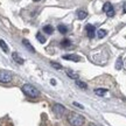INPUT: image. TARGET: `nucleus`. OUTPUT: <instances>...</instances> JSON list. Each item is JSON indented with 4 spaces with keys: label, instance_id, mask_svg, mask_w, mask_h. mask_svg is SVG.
<instances>
[{
    "label": "nucleus",
    "instance_id": "obj_1",
    "mask_svg": "<svg viewBox=\"0 0 126 126\" xmlns=\"http://www.w3.org/2000/svg\"><path fill=\"white\" fill-rule=\"evenodd\" d=\"M68 122L71 126H82L85 122V119H84L83 116L78 114V113L71 112L68 116Z\"/></svg>",
    "mask_w": 126,
    "mask_h": 126
},
{
    "label": "nucleus",
    "instance_id": "obj_2",
    "mask_svg": "<svg viewBox=\"0 0 126 126\" xmlns=\"http://www.w3.org/2000/svg\"><path fill=\"white\" fill-rule=\"evenodd\" d=\"M22 91L26 96L31 97V98H36V97L40 96V91L37 90L34 85H32V84H25L22 86Z\"/></svg>",
    "mask_w": 126,
    "mask_h": 126
},
{
    "label": "nucleus",
    "instance_id": "obj_3",
    "mask_svg": "<svg viewBox=\"0 0 126 126\" xmlns=\"http://www.w3.org/2000/svg\"><path fill=\"white\" fill-rule=\"evenodd\" d=\"M12 74L7 70H0V83H9L12 81Z\"/></svg>",
    "mask_w": 126,
    "mask_h": 126
},
{
    "label": "nucleus",
    "instance_id": "obj_4",
    "mask_svg": "<svg viewBox=\"0 0 126 126\" xmlns=\"http://www.w3.org/2000/svg\"><path fill=\"white\" fill-rule=\"evenodd\" d=\"M53 111H54V113L56 116L61 117L63 113L65 112V108H64L63 105H61V104H54V105H53Z\"/></svg>",
    "mask_w": 126,
    "mask_h": 126
},
{
    "label": "nucleus",
    "instance_id": "obj_5",
    "mask_svg": "<svg viewBox=\"0 0 126 126\" xmlns=\"http://www.w3.org/2000/svg\"><path fill=\"white\" fill-rule=\"evenodd\" d=\"M103 11L108 14V16H110V18L114 15V9H113L112 5L110 4V2H106V4L104 5V6H103Z\"/></svg>",
    "mask_w": 126,
    "mask_h": 126
},
{
    "label": "nucleus",
    "instance_id": "obj_6",
    "mask_svg": "<svg viewBox=\"0 0 126 126\" xmlns=\"http://www.w3.org/2000/svg\"><path fill=\"white\" fill-rule=\"evenodd\" d=\"M85 29H86V33H88V36L89 37H94V33H96V28H94V26H92V25H86L85 26Z\"/></svg>",
    "mask_w": 126,
    "mask_h": 126
},
{
    "label": "nucleus",
    "instance_id": "obj_7",
    "mask_svg": "<svg viewBox=\"0 0 126 126\" xmlns=\"http://www.w3.org/2000/svg\"><path fill=\"white\" fill-rule=\"evenodd\" d=\"M64 60H68V61H74V62H79L81 61V57L78 55H75V54H71V55H64L63 56Z\"/></svg>",
    "mask_w": 126,
    "mask_h": 126
},
{
    "label": "nucleus",
    "instance_id": "obj_8",
    "mask_svg": "<svg viewBox=\"0 0 126 126\" xmlns=\"http://www.w3.org/2000/svg\"><path fill=\"white\" fill-rule=\"evenodd\" d=\"M12 59H13L15 62L18 63V64H23V62H25V61H23V59L18 54V53H12Z\"/></svg>",
    "mask_w": 126,
    "mask_h": 126
},
{
    "label": "nucleus",
    "instance_id": "obj_9",
    "mask_svg": "<svg viewBox=\"0 0 126 126\" xmlns=\"http://www.w3.org/2000/svg\"><path fill=\"white\" fill-rule=\"evenodd\" d=\"M22 43H23V46H25V47H26V48L29 50V51H32V53H35V49H34V47L31 45V42H29L28 40L23 39V40H22Z\"/></svg>",
    "mask_w": 126,
    "mask_h": 126
},
{
    "label": "nucleus",
    "instance_id": "obj_10",
    "mask_svg": "<svg viewBox=\"0 0 126 126\" xmlns=\"http://www.w3.org/2000/svg\"><path fill=\"white\" fill-rule=\"evenodd\" d=\"M94 94H97V96H105V94H108V90L99 88V89H96V90H94Z\"/></svg>",
    "mask_w": 126,
    "mask_h": 126
},
{
    "label": "nucleus",
    "instance_id": "obj_11",
    "mask_svg": "<svg viewBox=\"0 0 126 126\" xmlns=\"http://www.w3.org/2000/svg\"><path fill=\"white\" fill-rule=\"evenodd\" d=\"M86 16H88V13H86L85 11H78L77 12V18L79 19V20H84Z\"/></svg>",
    "mask_w": 126,
    "mask_h": 126
},
{
    "label": "nucleus",
    "instance_id": "obj_12",
    "mask_svg": "<svg viewBox=\"0 0 126 126\" xmlns=\"http://www.w3.org/2000/svg\"><path fill=\"white\" fill-rule=\"evenodd\" d=\"M0 48L2 49V51L8 53V46L6 45V42H5L4 40H0Z\"/></svg>",
    "mask_w": 126,
    "mask_h": 126
},
{
    "label": "nucleus",
    "instance_id": "obj_13",
    "mask_svg": "<svg viewBox=\"0 0 126 126\" xmlns=\"http://www.w3.org/2000/svg\"><path fill=\"white\" fill-rule=\"evenodd\" d=\"M43 32H45L46 34H53L54 28H53V26H45L43 27Z\"/></svg>",
    "mask_w": 126,
    "mask_h": 126
},
{
    "label": "nucleus",
    "instance_id": "obj_14",
    "mask_svg": "<svg viewBox=\"0 0 126 126\" xmlns=\"http://www.w3.org/2000/svg\"><path fill=\"white\" fill-rule=\"evenodd\" d=\"M67 75L70 77V78H72V79H77V78H78V74H75V72L71 71V70H68Z\"/></svg>",
    "mask_w": 126,
    "mask_h": 126
},
{
    "label": "nucleus",
    "instance_id": "obj_15",
    "mask_svg": "<svg viewBox=\"0 0 126 126\" xmlns=\"http://www.w3.org/2000/svg\"><path fill=\"white\" fill-rule=\"evenodd\" d=\"M57 29H59V32H60V33H62V34L68 33V28H67V26H64V25H59Z\"/></svg>",
    "mask_w": 126,
    "mask_h": 126
},
{
    "label": "nucleus",
    "instance_id": "obj_16",
    "mask_svg": "<svg viewBox=\"0 0 126 126\" xmlns=\"http://www.w3.org/2000/svg\"><path fill=\"white\" fill-rule=\"evenodd\" d=\"M70 45H71V42H70V40H69V39H64V40L61 41V46H62V47H64V48H68Z\"/></svg>",
    "mask_w": 126,
    "mask_h": 126
},
{
    "label": "nucleus",
    "instance_id": "obj_17",
    "mask_svg": "<svg viewBox=\"0 0 126 126\" xmlns=\"http://www.w3.org/2000/svg\"><path fill=\"white\" fill-rule=\"evenodd\" d=\"M76 84H77V86H79V88H82V89H86V88H88V85H86L85 83L79 81V79H76Z\"/></svg>",
    "mask_w": 126,
    "mask_h": 126
},
{
    "label": "nucleus",
    "instance_id": "obj_18",
    "mask_svg": "<svg viewBox=\"0 0 126 126\" xmlns=\"http://www.w3.org/2000/svg\"><path fill=\"white\" fill-rule=\"evenodd\" d=\"M122 67H123V60H122V57H119V59L117 60V62H116V69L120 70Z\"/></svg>",
    "mask_w": 126,
    "mask_h": 126
},
{
    "label": "nucleus",
    "instance_id": "obj_19",
    "mask_svg": "<svg viewBox=\"0 0 126 126\" xmlns=\"http://www.w3.org/2000/svg\"><path fill=\"white\" fill-rule=\"evenodd\" d=\"M36 39L40 41L41 43H45V42H46V37H45L43 35H42L41 33H37V34H36Z\"/></svg>",
    "mask_w": 126,
    "mask_h": 126
},
{
    "label": "nucleus",
    "instance_id": "obj_20",
    "mask_svg": "<svg viewBox=\"0 0 126 126\" xmlns=\"http://www.w3.org/2000/svg\"><path fill=\"white\" fill-rule=\"evenodd\" d=\"M106 34H108V33H106V31H104V29H99V31L97 32V35H98V37H100V39H103Z\"/></svg>",
    "mask_w": 126,
    "mask_h": 126
},
{
    "label": "nucleus",
    "instance_id": "obj_21",
    "mask_svg": "<svg viewBox=\"0 0 126 126\" xmlns=\"http://www.w3.org/2000/svg\"><path fill=\"white\" fill-rule=\"evenodd\" d=\"M50 64H51V67H54L55 69H62V65L59 64L57 62H50Z\"/></svg>",
    "mask_w": 126,
    "mask_h": 126
},
{
    "label": "nucleus",
    "instance_id": "obj_22",
    "mask_svg": "<svg viewBox=\"0 0 126 126\" xmlns=\"http://www.w3.org/2000/svg\"><path fill=\"white\" fill-rule=\"evenodd\" d=\"M74 105H75V106H77V108H81V109H83V105H81V104L76 103V102H75V103H74Z\"/></svg>",
    "mask_w": 126,
    "mask_h": 126
},
{
    "label": "nucleus",
    "instance_id": "obj_23",
    "mask_svg": "<svg viewBox=\"0 0 126 126\" xmlns=\"http://www.w3.org/2000/svg\"><path fill=\"white\" fill-rule=\"evenodd\" d=\"M50 83H51V84H56V81H55V79H51V81H50Z\"/></svg>",
    "mask_w": 126,
    "mask_h": 126
},
{
    "label": "nucleus",
    "instance_id": "obj_24",
    "mask_svg": "<svg viewBox=\"0 0 126 126\" xmlns=\"http://www.w3.org/2000/svg\"><path fill=\"white\" fill-rule=\"evenodd\" d=\"M124 13H126V4H124Z\"/></svg>",
    "mask_w": 126,
    "mask_h": 126
},
{
    "label": "nucleus",
    "instance_id": "obj_25",
    "mask_svg": "<svg viewBox=\"0 0 126 126\" xmlns=\"http://www.w3.org/2000/svg\"><path fill=\"white\" fill-rule=\"evenodd\" d=\"M90 126H99V125H94V124H92V125H90Z\"/></svg>",
    "mask_w": 126,
    "mask_h": 126
},
{
    "label": "nucleus",
    "instance_id": "obj_26",
    "mask_svg": "<svg viewBox=\"0 0 126 126\" xmlns=\"http://www.w3.org/2000/svg\"><path fill=\"white\" fill-rule=\"evenodd\" d=\"M33 1H40V0H33Z\"/></svg>",
    "mask_w": 126,
    "mask_h": 126
}]
</instances>
